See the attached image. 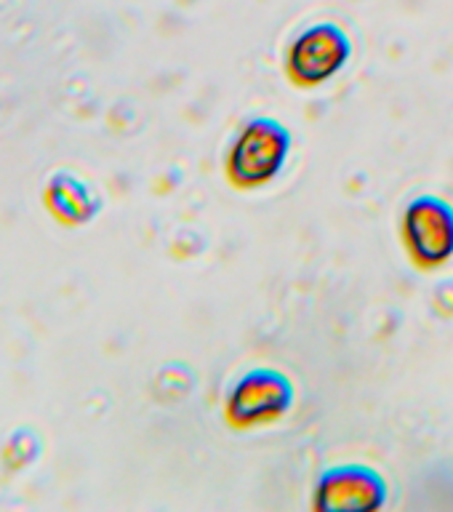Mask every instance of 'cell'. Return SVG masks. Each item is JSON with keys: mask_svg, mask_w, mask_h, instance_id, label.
Segmentation results:
<instances>
[{"mask_svg": "<svg viewBox=\"0 0 453 512\" xmlns=\"http://www.w3.org/2000/svg\"><path fill=\"white\" fill-rule=\"evenodd\" d=\"M390 483L371 464L347 462L328 467L312 488L318 512H376L387 507Z\"/></svg>", "mask_w": 453, "mask_h": 512, "instance_id": "5b68a950", "label": "cell"}, {"mask_svg": "<svg viewBox=\"0 0 453 512\" xmlns=\"http://www.w3.org/2000/svg\"><path fill=\"white\" fill-rule=\"evenodd\" d=\"M296 403L294 379L275 366H254L232 382L224 398V422L232 430H256L286 419Z\"/></svg>", "mask_w": 453, "mask_h": 512, "instance_id": "7a4b0ae2", "label": "cell"}, {"mask_svg": "<svg viewBox=\"0 0 453 512\" xmlns=\"http://www.w3.org/2000/svg\"><path fill=\"white\" fill-rule=\"evenodd\" d=\"M352 51V38L344 27L336 22H315L291 40L283 70L296 88L326 86L350 64Z\"/></svg>", "mask_w": 453, "mask_h": 512, "instance_id": "277c9868", "label": "cell"}, {"mask_svg": "<svg viewBox=\"0 0 453 512\" xmlns=\"http://www.w3.org/2000/svg\"><path fill=\"white\" fill-rule=\"evenodd\" d=\"M43 208L62 227H86L102 211V195L96 187L70 168H59L43 184Z\"/></svg>", "mask_w": 453, "mask_h": 512, "instance_id": "8992f818", "label": "cell"}, {"mask_svg": "<svg viewBox=\"0 0 453 512\" xmlns=\"http://www.w3.org/2000/svg\"><path fill=\"white\" fill-rule=\"evenodd\" d=\"M400 243L416 270L432 272L453 259V203L435 192L408 200L400 219Z\"/></svg>", "mask_w": 453, "mask_h": 512, "instance_id": "3957f363", "label": "cell"}, {"mask_svg": "<svg viewBox=\"0 0 453 512\" xmlns=\"http://www.w3.org/2000/svg\"><path fill=\"white\" fill-rule=\"evenodd\" d=\"M40 456V438L38 432H32L30 427H19L16 432L8 435L3 443V467L6 472H22L24 467H30L32 462H38Z\"/></svg>", "mask_w": 453, "mask_h": 512, "instance_id": "52a82bcc", "label": "cell"}, {"mask_svg": "<svg viewBox=\"0 0 453 512\" xmlns=\"http://www.w3.org/2000/svg\"><path fill=\"white\" fill-rule=\"evenodd\" d=\"M291 150V128L272 115H256L246 120L232 139L224 158V176L230 187L240 192L262 190L283 174Z\"/></svg>", "mask_w": 453, "mask_h": 512, "instance_id": "6da1fadb", "label": "cell"}]
</instances>
